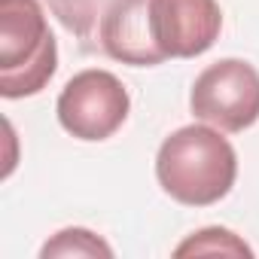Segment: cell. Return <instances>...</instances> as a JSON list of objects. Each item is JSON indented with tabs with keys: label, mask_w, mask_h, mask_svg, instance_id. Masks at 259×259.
I'll return each instance as SVG.
<instances>
[{
	"label": "cell",
	"mask_w": 259,
	"mask_h": 259,
	"mask_svg": "<svg viewBox=\"0 0 259 259\" xmlns=\"http://www.w3.org/2000/svg\"><path fill=\"white\" fill-rule=\"evenodd\" d=\"M40 256L43 259L49 256H113V247L104 244L89 229H61L52 241L43 244Z\"/></svg>",
	"instance_id": "ba28073f"
},
{
	"label": "cell",
	"mask_w": 259,
	"mask_h": 259,
	"mask_svg": "<svg viewBox=\"0 0 259 259\" xmlns=\"http://www.w3.org/2000/svg\"><path fill=\"white\" fill-rule=\"evenodd\" d=\"M101 46L110 58L132 67L162 64L150 40L147 0H113L101 19Z\"/></svg>",
	"instance_id": "8992f818"
},
{
	"label": "cell",
	"mask_w": 259,
	"mask_h": 259,
	"mask_svg": "<svg viewBox=\"0 0 259 259\" xmlns=\"http://www.w3.org/2000/svg\"><path fill=\"white\" fill-rule=\"evenodd\" d=\"M128 110H132L128 89L116 73L101 67L73 73L55 101L58 125L70 138L89 141V144L113 138L125 125Z\"/></svg>",
	"instance_id": "3957f363"
},
{
	"label": "cell",
	"mask_w": 259,
	"mask_h": 259,
	"mask_svg": "<svg viewBox=\"0 0 259 259\" xmlns=\"http://www.w3.org/2000/svg\"><path fill=\"white\" fill-rule=\"evenodd\" d=\"M147 25L162 61L204 55L223 31L217 0H147Z\"/></svg>",
	"instance_id": "5b68a950"
},
{
	"label": "cell",
	"mask_w": 259,
	"mask_h": 259,
	"mask_svg": "<svg viewBox=\"0 0 259 259\" xmlns=\"http://www.w3.org/2000/svg\"><path fill=\"white\" fill-rule=\"evenodd\" d=\"M156 180L177 204L210 207L223 201L238 180V153L220 128L183 125L156 153Z\"/></svg>",
	"instance_id": "6da1fadb"
},
{
	"label": "cell",
	"mask_w": 259,
	"mask_h": 259,
	"mask_svg": "<svg viewBox=\"0 0 259 259\" xmlns=\"http://www.w3.org/2000/svg\"><path fill=\"white\" fill-rule=\"evenodd\" d=\"M58 70V43L37 0H0V95H40Z\"/></svg>",
	"instance_id": "7a4b0ae2"
},
{
	"label": "cell",
	"mask_w": 259,
	"mask_h": 259,
	"mask_svg": "<svg viewBox=\"0 0 259 259\" xmlns=\"http://www.w3.org/2000/svg\"><path fill=\"white\" fill-rule=\"evenodd\" d=\"M189 110L220 132H247L259 122V70L244 58L207 64L192 82Z\"/></svg>",
	"instance_id": "277c9868"
},
{
	"label": "cell",
	"mask_w": 259,
	"mask_h": 259,
	"mask_svg": "<svg viewBox=\"0 0 259 259\" xmlns=\"http://www.w3.org/2000/svg\"><path fill=\"white\" fill-rule=\"evenodd\" d=\"M213 256V253H226V256H253V250L229 229H220V226H207V229H198L192 232L177 250L174 256Z\"/></svg>",
	"instance_id": "52a82bcc"
}]
</instances>
